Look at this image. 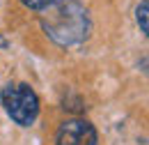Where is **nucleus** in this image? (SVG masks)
I'll use <instances>...</instances> for the list:
<instances>
[{
    "label": "nucleus",
    "instance_id": "nucleus-3",
    "mask_svg": "<svg viewBox=\"0 0 149 145\" xmlns=\"http://www.w3.org/2000/svg\"><path fill=\"white\" fill-rule=\"evenodd\" d=\"M57 145H96L99 136L92 122L83 120V118H71L67 122H62L55 134Z\"/></svg>",
    "mask_w": 149,
    "mask_h": 145
},
{
    "label": "nucleus",
    "instance_id": "nucleus-6",
    "mask_svg": "<svg viewBox=\"0 0 149 145\" xmlns=\"http://www.w3.org/2000/svg\"><path fill=\"white\" fill-rule=\"evenodd\" d=\"M0 46H7V42H5V39H2V37H0Z\"/></svg>",
    "mask_w": 149,
    "mask_h": 145
},
{
    "label": "nucleus",
    "instance_id": "nucleus-2",
    "mask_svg": "<svg viewBox=\"0 0 149 145\" xmlns=\"http://www.w3.org/2000/svg\"><path fill=\"white\" fill-rule=\"evenodd\" d=\"M0 101L7 111V115L21 127H30L39 115V97L28 83L5 85L0 90Z\"/></svg>",
    "mask_w": 149,
    "mask_h": 145
},
{
    "label": "nucleus",
    "instance_id": "nucleus-5",
    "mask_svg": "<svg viewBox=\"0 0 149 145\" xmlns=\"http://www.w3.org/2000/svg\"><path fill=\"white\" fill-rule=\"evenodd\" d=\"M25 7H30V9H37V12H41L44 7H48L53 0H21Z\"/></svg>",
    "mask_w": 149,
    "mask_h": 145
},
{
    "label": "nucleus",
    "instance_id": "nucleus-1",
    "mask_svg": "<svg viewBox=\"0 0 149 145\" xmlns=\"http://www.w3.org/2000/svg\"><path fill=\"white\" fill-rule=\"evenodd\" d=\"M44 32L57 46H76L90 37L92 23L87 9L78 0H53L39 14Z\"/></svg>",
    "mask_w": 149,
    "mask_h": 145
},
{
    "label": "nucleus",
    "instance_id": "nucleus-4",
    "mask_svg": "<svg viewBox=\"0 0 149 145\" xmlns=\"http://www.w3.org/2000/svg\"><path fill=\"white\" fill-rule=\"evenodd\" d=\"M147 14H149V2H147V0H142V2L138 5V9H135V21H138V25H140V32H142V35H147V30H149Z\"/></svg>",
    "mask_w": 149,
    "mask_h": 145
}]
</instances>
